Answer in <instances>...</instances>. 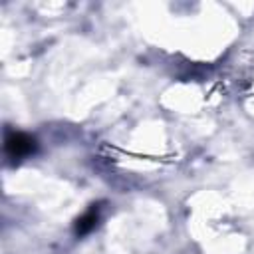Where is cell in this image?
I'll use <instances>...</instances> for the list:
<instances>
[{"mask_svg":"<svg viewBox=\"0 0 254 254\" xmlns=\"http://www.w3.org/2000/svg\"><path fill=\"white\" fill-rule=\"evenodd\" d=\"M34 147H36L34 139L24 133H12L6 137V151L12 159H22V157L30 155L34 151Z\"/></svg>","mask_w":254,"mask_h":254,"instance_id":"1","label":"cell"},{"mask_svg":"<svg viewBox=\"0 0 254 254\" xmlns=\"http://www.w3.org/2000/svg\"><path fill=\"white\" fill-rule=\"evenodd\" d=\"M97 210L95 208H91V210H87L79 220H77V224H75V232L81 236V234H87L95 224H97Z\"/></svg>","mask_w":254,"mask_h":254,"instance_id":"2","label":"cell"}]
</instances>
